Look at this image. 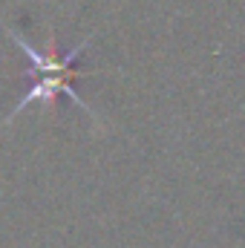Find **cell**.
Returning <instances> with one entry per match:
<instances>
[{
    "mask_svg": "<svg viewBox=\"0 0 245 248\" xmlns=\"http://www.w3.org/2000/svg\"><path fill=\"white\" fill-rule=\"evenodd\" d=\"M0 29L6 32V38H9L12 44H17V49H20V52L26 55V61H29V69H26V75H29V90H26L23 98L9 110V116L3 119V124H9L12 119H17V116H20L26 107H32V104H52L58 95H66V98L75 101L87 116H92L90 104H87V101L75 93V87H72L75 78H84V75H87V72L75 69L78 55L87 49V41L78 44V46L69 49V52H58L55 35H49L46 49H41V46H35L29 38H23L15 26H9V23H3V20H0Z\"/></svg>",
    "mask_w": 245,
    "mask_h": 248,
    "instance_id": "obj_1",
    "label": "cell"
}]
</instances>
